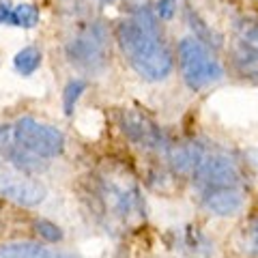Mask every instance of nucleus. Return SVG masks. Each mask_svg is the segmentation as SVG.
I'll use <instances>...</instances> for the list:
<instances>
[{"instance_id":"nucleus-1","label":"nucleus","mask_w":258,"mask_h":258,"mask_svg":"<svg viewBox=\"0 0 258 258\" xmlns=\"http://www.w3.org/2000/svg\"><path fill=\"white\" fill-rule=\"evenodd\" d=\"M116 39L127 62L149 80L161 82L172 71V54L161 37L157 20L147 7L138 9L132 18L120 22L116 28Z\"/></svg>"},{"instance_id":"nucleus-2","label":"nucleus","mask_w":258,"mask_h":258,"mask_svg":"<svg viewBox=\"0 0 258 258\" xmlns=\"http://www.w3.org/2000/svg\"><path fill=\"white\" fill-rule=\"evenodd\" d=\"M179 62L185 84L191 91H203L209 84L224 78L220 60L196 37H185L179 41Z\"/></svg>"},{"instance_id":"nucleus-3","label":"nucleus","mask_w":258,"mask_h":258,"mask_svg":"<svg viewBox=\"0 0 258 258\" xmlns=\"http://www.w3.org/2000/svg\"><path fill=\"white\" fill-rule=\"evenodd\" d=\"M67 56L71 64L97 74L110 60V32L101 22L86 24L78 35L67 43Z\"/></svg>"},{"instance_id":"nucleus-4","label":"nucleus","mask_w":258,"mask_h":258,"mask_svg":"<svg viewBox=\"0 0 258 258\" xmlns=\"http://www.w3.org/2000/svg\"><path fill=\"white\" fill-rule=\"evenodd\" d=\"M99 200L103 203L108 213H112L116 220L125 222V224H136L147 217L142 194L136 187V183L132 179H127V176L101 179Z\"/></svg>"},{"instance_id":"nucleus-5","label":"nucleus","mask_w":258,"mask_h":258,"mask_svg":"<svg viewBox=\"0 0 258 258\" xmlns=\"http://www.w3.org/2000/svg\"><path fill=\"white\" fill-rule=\"evenodd\" d=\"M13 140L22 149L35 153L39 157H56L64 151V136L52 125L24 116L13 125Z\"/></svg>"},{"instance_id":"nucleus-6","label":"nucleus","mask_w":258,"mask_h":258,"mask_svg":"<svg viewBox=\"0 0 258 258\" xmlns=\"http://www.w3.org/2000/svg\"><path fill=\"white\" fill-rule=\"evenodd\" d=\"M0 194L20 207H37L45 200L47 189L32 174L18 170L5 159L0 161Z\"/></svg>"},{"instance_id":"nucleus-7","label":"nucleus","mask_w":258,"mask_h":258,"mask_svg":"<svg viewBox=\"0 0 258 258\" xmlns=\"http://www.w3.org/2000/svg\"><path fill=\"white\" fill-rule=\"evenodd\" d=\"M194 176H196V187L200 189V194L209 189L239 187L241 181L235 161L226 155H205Z\"/></svg>"},{"instance_id":"nucleus-8","label":"nucleus","mask_w":258,"mask_h":258,"mask_svg":"<svg viewBox=\"0 0 258 258\" xmlns=\"http://www.w3.org/2000/svg\"><path fill=\"white\" fill-rule=\"evenodd\" d=\"M232 58L241 74L258 78V20H245L237 26Z\"/></svg>"},{"instance_id":"nucleus-9","label":"nucleus","mask_w":258,"mask_h":258,"mask_svg":"<svg viewBox=\"0 0 258 258\" xmlns=\"http://www.w3.org/2000/svg\"><path fill=\"white\" fill-rule=\"evenodd\" d=\"M120 127L129 140L134 144H138L140 149H157L161 144V132L159 127L153 123L151 118L138 114V112H125L120 116Z\"/></svg>"},{"instance_id":"nucleus-10","label":"nucleus","mask_w":258,"mask_h":258,"mask_svg":"<svg viewBox=\"0 0 258 258\" xmlns=\"http://www.w3.org/2000/svg\"><path fill=\"white\" fill-rule=\"evenodd\" d=\"M203 207L217 217L237 215L243 209V194L239 187H222L203 191Z\"/></svg>"},{"instance_id":"nucleus-11","label":"nucleus","mask_w":258,"mask_h":258,"mask_svg":"<svg viewBox=\"0 0 258 258\" xmlns=\"http://www.w3.org/2000/svg\"><path fill=\"white\" fill-rule=\"evenodd\" d=\"M205 159V149L198 142H181L168 151V161L179 174H194Z\"/></svg>"},{"instance_id":"nucleus-12","label":"nucleus","mask_w":258,"mask_h":258,"mask_svg":"<svg viewBox=\"0 0 258 258\" xmlns=\"http://www.w3.org/2000/svg\"><path fill=\"white\" fill-rule=\"evenodd\" d=\"M0 258H76L64 252H56L35 241H15V243L0 245Z\"/></svg>"},{"instance_id":"nucleus-13","label":"nucleus","mask_w":258,"mask_h":258,"mask_svg":"<svg viewBox=\"0 0 258 258\" xmlns=\"http://www.w3.org/2000/svg\"><path fill=\"white\" fill-rule=\"evenodd\" d=\"M235 249L241 258H258V215L249 217L235 239Z\"/></svg>"},{"instance_id":"nucleus-14","label":"nucleus","mask_w":258,"mask_h":258,"mask_svg":"<svg viewBox=\"0 0 258 258\" xmlns=\"http://www.w3.org/2000/svg\"><path fill=\"white\" fill-rule=\"evenodd\" d=\"M39 64H41V52H39V47H35V45H26L24 50L15 54V58H13V67L20 76L35 74L39 69Z\"/></svg>"},{"instance_id":"nucleus-15","label":"nucleus","mask_w":258,"mask_h":258,"mask_svg":"<svg viewBox=\"0 0 258 258\" xmlns=\"http://www.w3.org/2000/svg\"><path fill=\"white\" fill-rule=\"evenodd\" d=\"M86 91V82L84 80H71V82L64 86V93H62V108H64V114L71 116L76 110V103L78 99L82 97V93Z\"/></svg>"},{"instance_id":"nucleus-16","label":"nucleus","mask_w":258,"mask_h":258,"mask_svg":"<svg viewBox=\"0 0 258 258\" xmlns=\"http://www.w3.org/2000/svg\"><path fill=\"white\" fill-rule=\"evenodd\" d=\"M39 24V11L32 5L13 7V26L20 28H35Z\"/></svg>"},{"instance_id":"nucleus-17","label":"nucleus","mask_w":258,"mask_h":258,"mask_svg":"<svg viewBox=\"0 0 258 258\" xmlns=\"http://www.w3.org/2000/svg\"><path fill=\"white\" fill-rule=\"evenodd\" d=\"M32 228H35L37 235L41 237L43 241H47V243H58V241L62 239V230L56 224L47 222V220H35Z\"/></svg>"},{"instance_id":"nucleus-18","label":"nucleus","mask_w":258,"mask_h":258,"mask_svg":"<svg viewBox=\"0 0 258 258\" xmlns=\"http://www.w3.org/2000/svg\"><path fill=\"white\" fill-rule=\"evenodd\" d=\"M189 24H191L194 32H196V39H198L200 43L211 45V47H217V45H220L222 39H220V37H213V32L209 30V28L205 26V24H203V20L196 18V15H194V13H189Z\"/></svg>"},{"instance_id":"nucleus-19","label":"nucleus","mask_w":258,"mask_h":258,"mask_svg":"<svg viewBox=\"0 0 258 258\" xmlns=\"http://www.w3.org/2000/svg\"><path fill=\"white\" fill-rule=\"evenodd\" d=\"M176 9H179V0H159L157 7H155V13L159 20H172L176 15Z\"/></svg>"},{"instance_id":"nucleus-20","label":"nucleus","mask_w":258,"mask_h":258,"mask_svg":"<svg viewBox=\"0 0 258 258\" xmlns=\"http://www.w3.org/2000/svg\"><path fill=\"white\" fill-rule=\"evenodd\" d=\"M0 26H13V5H11V0H0Z\"/></svg>"},{"instance_id":"nucleus-21","label":"nucleus","mask_w":258,"mask_h":258,"mask_svg":"<svg viewBox=\"0 0 258 258\" xmlns=\"http://www.w3.org/2000/svg\"><path fill=\"white\" fill-rule=\"evenodd\" d=\"M103 3H114V0H103Z\"/></svg>"}]
</instances>
